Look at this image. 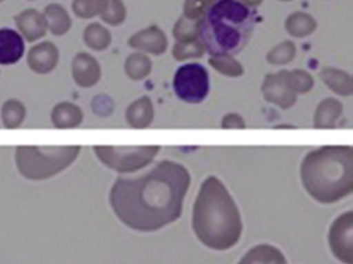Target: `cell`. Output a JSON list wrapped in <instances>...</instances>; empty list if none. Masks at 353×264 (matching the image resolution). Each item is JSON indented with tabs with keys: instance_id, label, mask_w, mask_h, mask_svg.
Listing matches in <instances>:
<instances>
[{
	"instance_id": "cell-6",
	"label": "cell",
	"mask_w": 353,
	"mask_h": 264,
	"mask_svg": "<svg viewBox=\"0 0 353 264\" xmlns=\"http://www.w3.org/2000/svg\"><path fill=\"white\" fill-rule=\"evenodd\" d=\"M161 146L96 145L94 154L108 168L119 173H132L148 166L160 152Z\"/></svg>"
},
{
	"instance_id": "cell-19",
	"label": "cell",
	"mask_w": 353,
	"mask_h": 264,
	"mask_svg": "<svg viewBox=\"0 0 353 264\" xmlns=\"http://www.w3.org/2000/svg\"><path fill=\"white\" fill-rule=\"evenodd\" d=\"M237 264H287V259L278 247L261 243L251 247Z\"/></svg>"
},
{
	"instance_id": "cell-25",
	"label": "cell",
	"mask_w": 353,
	"mask_h": 264,
	"mask_svg": "<svg viewBox=\"0 0 353 264\" xmlns=\"http://www.w3.org/2000/svg\"><path fill=\"white\" fill-rule=\"evenodd\" d=\"M202 20L188 19L181 15L172 28V36L175 42H193L201 38Z\"/></svg>"
},
{
	"instance_id": "cell-17",
	"label": "cell",
	"mask_w": 353,
	"mask_h": 264,
	"mask_svg": "<svg viewBox=\"0 0 353 264\" xmlns=\"http://www.w3.org/2000/svg\"><path fill=\"white\" fill-rule=\"evenodd\" d=\"M343 113V104L336 98H325L316 107L313 116L315 129H334Z\"/></svg>"
},
{
	"instance_id": "cell-33",
	"label": "cell",
	"mask_w": 353,
	"mask_h": 264,
	"mask_svg": "<svg viewBox=\"0 0 353 264\" xmlns=\"http://www.w3.org/2000/svg\"><path fill=\"white\" fill-rule=\"evenodd\" d=\"M221 128L224 130H243L247 128L245 119L237 113H228L221 121Z\"/></svg>"
},
{
	"instance_id": "cell-32",
	"label": "cell",
	"mask_w": 353,
	"mask_h": 264,
	"mask_svg": "<svg viewBox=\"0 0 353 264\" xmlns=\"http://www.w3.org/2000/svg\"><path fill=\"white\" fill-rule=\"evenodd\" d=\"M218 0H185L183 15L191 20H202Z\"/></svg>"
},
{
	"instance_id": "cell-5",
	"label": "cell",
	"mask_w": 353,
	"mask_h": 264,
	"mask_svg": "<svg viewBox=\"0 0 353 264\" xmlns=\"http://www.w3.org/2000/svg\"><path fill=\"white\" fill-rule=\"evenodd\" d=\"M80 152V145L17 146L16 165L26 179L43 181L55 176L71 166Z\"/></svg>"
},
{
	"instance_id": "cell-9",
	"label": "cell",
	"mask_w": 353,
	"mask_h": 264,
	"mask_svg": "<svg viewBox=\"0 0 353 264\" xmlns=\"http://www.w3.org/2000/svg\"><path fill=\"white\" fill-rule=\"evenodd\" d=\"M261 94L266 102L276 105L282 110L292 108L296 104L299 97L287 84L286 70L268 74L262 81Z\"/></svg>"
},
{
	"instance_id": "cell-7",
	"label": "cell",
	"mask_w": 353,
	"mask_h": 264,
	"mask_svg": "<svg viewBox=\"0 0 353 264\" xmlns=\"http://www.w3.org/2000/svg\"><path fill=\"white\" fill-rule=\"evenodd\" d=\"M172 86L181 102L200 104L210 94V74L201 63H185L175 72Z\"/></svg>"
},
{
	"instance_id": "cell-15",
	"label": "cell",
	"mask_w": 353,
	"mask_h": 264,
	"mask_svg": "<svg viewBox=\"0 0 353 264\" xmlns=\"http://www.w3.org/2000/svg\"><path fill=\"white\" fill-rule=\"evenodd\" d=\"M156 115L154 103L148 96L140 97L132 102L125 111L128 125L134 129H145L152 125Z\"/></svg>"
},
{
	"instance_id": "cell-21",
	"label": "cell",
	"mask_w": 353,
	"mask_h": 264,
	"mask_svg": "<svg viewBox=\"0 0 353 264\" xmlns=\"http://www.w3.org/2000/svg\"><path fill=\"white\" fill-rule=\"evenodd\" d=\"M44 16L48 22V30L55 37L67 34L71 30V16L65 7L59 3H50L45 8Z\"/></svg>"
},
{
	"instance_id": "cell-38",
	"label": "cell",
	"mask_w": 353,
	"mask_h": 264,
	"mask_svg": "<svg viewBox=\"0 0 353 264\" xmlns=\"http://www.w3.org/2000/svg\"><path fill=\"white\" fill-rule=\"evenodd\" d=\"M30 1H34V0H30Z\"/></svg>"
},
{
	"instance_id": "cell-12",
	"label": "cell",
	"mask_w": 353,
	"mask_h": 264,
	"mask_svg": "<svg viewBox=\"0 0 353 264\" xmlns=\"http://www.w3.org/2000/svg\"><path fill=\"white\" fill-rule=\"evenodd\" d=\"M59 63V48L50 41L39 43L28 51V67L39 75H47L54 71Z\"/></svg>"
},
{
	"instance_id": "cell-20",
	"label": "cell",
	"mask_w": 353,
	"mask_h": 264,
	"mask_svg": "<svg viewBox=\"0 0 353 264\" xmlns=\"http://www.w3.org/2000/svg\"><path fill=\"white\" fill-rule=\"evenodd\" d=\"M317 28L315 18L311 14L303 11L293 12L284 22L287 34L295 39L307 38L316 32Z\"/></svg>"
},
{
	"instance_id": "cell-23",
	"label": "cell",
	"mask_w": 353,
	"mask_h": 264,
	"mask_svg": "<svg viewBox=\"0 0 353 264\" xmlns=\"http://www.w3.org/2000/svg\"><path fill=\"white\" fill-rule=\"evenodd\" d=\"M83 41L94 51H105L112 43V34L108 28L98 22L88 24L83 32Z\"/></svg>"
},
{
	"instance_id": "cell-30",
	"label": "cell",
	"mask_w": 353,
	"mask_h": 264,
	"mask_svg": "<svg viewBox=\"0 0 353 264\" xmlns=\"http://www.w3.org/2000/svg\"><path fill=\"white\" fill-rule=\"evenodd\" d=\"M106 0H73L72 10L80 19H92L106 9Z\"/></svg>"
},
{
	"instance_id": "cell-22",
	"label": "cell",
	"mask_w": 353,
	"mask_h": 264,
	"mask_svg": "<svg viewBox=\"0 0 353 264\" xmlns=\"http://www.w3.org/2000/svg\"><path fill=\"white\" fill-rule=\"evenodd\" d=\"M123 70L130 79L142 81L152 74V61L145 53L134 52L125 59Z\"/></svg>"
},
{
	"instance_id": "cell-14",
	"label": "cell",
	"mask_w": 353,
	"mask_h": 264,
	"mask_svg": "<svg viewBox=\"0 0 353 264\" xmlns=\"http://www.w3.org/2000/svg\"><path fill=\"white\" fill-rule=\"evenodd\" d=\"M26 51L23 38L11 28L0 30V65L17 63Z\"/></svg>"
},
{
	"instance_id": "cell-34",
	"label": "cell",
	"mask_w": 353,
	"mask_h": 264,
	"mask_svg": "<svg viewBox=\"0 0 353 264\" xmlns=\"http://www.w3.org/2000/svg\"><path fill=\"white\" fill-rule=\"evenodd\" d=\"M239 3H243L250 9H257L263 3L264 0H237Z\"/></svg>"
},
{
	"instance_id": "cell-35",
	"label": "cell",
	"mask_w": 353,
	"mask_h": 264,
	"mask_svg": "<svg viewBox=\"0 0 353 264\" xmlns=\"http://www.w3.org/2000/svg\"><path fill=\"white\" fill-rule=\"evenodd\" d=\"M274 129H279V130H282V129L289 130V129H291V130H293V129H296V127H295V125H286V123H284V125H276V127H274Z\"/></svg>"
},
{
	"instance_id": "cell-2",
	"label": "cell",
	"mask_w": 353,
	"mask_h": 264,
	"mask_svg": "<svg viewBox=\"0 0 353 264\" xmlns=\"http://www.w3.org/2000/svg\"><path fill=\"white\" fill-rule=\"evenodd\" d=\"M193 229L206 247L225 251L234 247L243 233L239 207L224 183L216 176L202 183L193 206Z\"/></svg>"
},
{
	"instance_id": "cell-1",
	"label": "cell",
	"mask_w": 353,
	"mask_h": 264,
	"mask_svg": "<svg viewBox=\"0 0 353 264\" xmlns=\"http://www.w3.org/2000/svg\"><path fill=\"white\" fill-rule=\"evenodd\" d=\"M190 185L191 175L183 165L164 160L140 176L119 177L109 200L125 226L154 232L181 218Z\"/></svg>"
},
{
	"instance_id": "cell-28",
	"label": "cell",
	"mask_w": 353,
	"mask_h": 264,
	"mask_svg": "<svg viewBox=\"0 0 353 264\" xmlns=\"http://www.w3.org/2000/svg\"><path fill=\"white\" fill-rule=\"evenodd\" d=\"M286 81L296 96L309 94L315 85L313 76L303 69L286 70Z\"/></svg>"
},
{
	"instance_id": "cell-27",
	"label": "cell",
	"mask_w": 353,
	"mask_h": 264,
	"mask_svg": "<svg viewBox=\"0 0 353 264\" xmlns=\"http://www.w3.org/2000/svg\"><path fill=\"white\" fill-rule=\"evenodd\" d=\"M297 54V47L292 41H284L272 47L266 53L265 59L270 65L284 67L294 61Z\"/></svg>"
},
{
	"instance_id": "cell-26",
	"label": "cell",
	"mask_w": 353,
	"mask_h": 264,
	"mask_svg": "<svg viewBox=\"0 0 353 264\" xmlns=\"http://www.w3.org/2000/svg\"><path fill=\"white\" fill-rule=\"evenodd\" d=\"M28 111L23 103L16 99L6 101L1 107V121L7 129H17L23 123Z\"/></svg>"
},
{
	"instance_id": "cell-24",
	"label": "cell",
	"mask_w": 353,
	"mask_h": 264,
	"mask_svg": "<svg viewBox=\"0 0 353 264\" xmlns=\"http://www.w3.org/2000/svg\"><path fill=\"white\" fill-rule=\"evenodd\" d=\"M208 65L224 77L239 78L245 74V68L241 61L228 53L210 55Z\"/></svg>"
},
{
	"instance_id": "cell-31",
	"label": "cell",
	"mask_w": 353,
	"mask_h": 264,
	"mask_svg": "<svg viewBox=\"0 0 353 264\" xmlns=\"http://www.w3.org/2000/svg\"><path fill=\"white\" fill-rule=\"evenodd\" d=\"M106 9L100 16L103 22L110 26H119L125 23L128 10L123 0H106Z\"/></svg>"
},
{
	"instance_id": "cell-13",
	"label": "cell",
	"mask_w": 353,
	"mask_h": 264,
	"mask_svg": "<svg viewBox=\"0 0 353 264\" xmlns=\"http://www.w3.org/2000/svg\"><path fill=\"white\" fill-rule=\"evenodd\" d=\"M18 30L28 43L37 42L44 38L48 30V22L44 14L36 9H28L15 17Z\"/></svg>"
},
{
	"instance_id": "cell-18",
	"label": "cell",
	"mask_w": 353,
	"mask_h": 264,
	"mask_svg": "<svg viewBox=\"0 0 353 264\" xmlns=\"http://www.w3.org/2000/svg\"><path fill=\"white\" fill-rule=\"evenodd\" d=\"M83 111L73 103L63 102L55 105L51 112V121L57 129H73L83 121Z\"/></svg>"
},
{
	"instance_id": "cell-16",
	"label": "cell",
	"mask_w": 353,
	"mask_h": 264,
	"mask_svg": "<svg viewBox=\"0 0 353 264\" xmlns=\"http://www.w3.org/2000/svg\"><path fill=\"white\" fill-rule=\"evenodd\" d=\"M319 78L334 94L344 98L352 96L353 78L348 72L325 65L319 72Z\"/></svg>"
},
{
	"instance_id": "cell-4",
	"label": "cell",
	"mask_w": 353,
	"mask_h": 264,
	"mask_svg": "<svg viewBox=\"0 0 353 264\" xmlns=\"http://www.w3.org/2000/svg\"><path fill=\"white\" fill-rule=\"evenodd\" d=\"M255 28V16L237 0H218L202 19L201 38L206 52L239 54Z\"/></svg>"
},
{
	"instance_id": "cell-3",
	"label": "cell",
	"mask_w": 353,
	"mask_h": 264,
	"mask_svg": "<svg viewBox=\"0 0 353 264\" xmlns=\"http://www.w3.org/2000/svg\"><path fill=\"white\" fill-rule=\"evenodd\" d=\"M301 177L316 201H340L353 191L352 146L324 145L311 150L301 162Z\"/></svg>"
},
{
	"instance_id": "cell-29",
	"label": "cell",
	"mask_w": 353,
	"mask_h": 264,
	"mask_svg": "<svg viewBox=\"0 0 353 264\" xmlns=\"http://www.w3.org/2000/svg\"><path fill=\"white\" fill-rule=\"evenodd\" d=\"M206 49L201 40L193 42H175L171 50L173 59L179 63L190 61V59H200L205 55Z\"/></svg>"
},
{
	"instance_id": "cell-10",
	"label": "cell",
	"mask_w": 353,
	"mask_h": 264,
	"mask_svg": "<svg viewBox=\"0 0 353 264\" xmlns=\"http://www.w3.org/2000/svg\"><path fill=\"white\" fill-rule=\"evenodd\" d=\"M128 45L138 52L161 57L168 50L169 40L160 26L152 24L132 34Z\"/></svg>"
},
{
	"instance_id": "cell-36",
	"label": "cell",
	"mask_w": 353,
	"mask_h": 264,
	"mask_svg": "<svg viewBox=\"0 0 353 264\" xmlns=\"http://www.w3.org/2000/svg\"><path fill=\"white\" fill-rule=\"evenodd\" d=\"M278 1H280V3H291L293 0H278Z\"/></svg>"
},
{
	"instance_id": "cell-8",
	"label": "cell",
	"mask_w": 353,
	"mask_h": 264,
	"mask_svg": "<svg viewBox=\"0 0 353 264\" xmlns=\"http://www.w3.org/2000/svg\"><path fill=\"white\" fill-rule=\"evenodd\" d=\"M353 212H344L332 223L328 233V243L336 259L344 264H353Z\"/></svg>"
},
{
	"instance_id": "cell-37",
	"label": "cell",
	"mask_w": 353,
	"mask_h": 264,
	"mask_svg": "<svg viewBox=\"0 0 353 264\" xmlns=\"http://www.w3.org/2000/svg\"><path fill=\"white\" fill-rule=\"evenodd\" d=\"M3 1H5V0H0V3H3Z\"/></svg>"
},
{
	"instance_id": "cell-11",
	"label": "cell",
	"mask_w": 353,
	"mask_h": 264,
	"mask_svg": "<svg viewBox=\"0 0 353 264\" xmlns=\"http://www.w3.org/2000/svg\"><path fill=\"white\" fill-rule=\"evenodd\" d=\"M72 77L80 88H94L102 78V68L96 57L88 52H79L72 61Z\"/></svg>"
}]
</instances>
